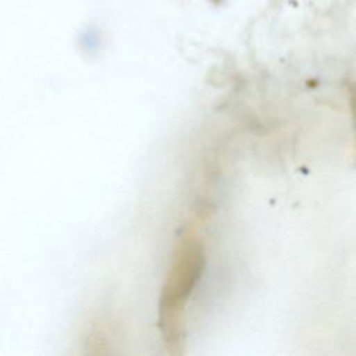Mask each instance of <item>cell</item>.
Here are the masks:
<instances>
[{"instance_id": "6da1fadb", "label": "cell", "mask_w": 356, "mask_h": 356, "mask_svg": "<svg viewBox=\"0 0 356 356\" xmlns=\"http://www.w3.org/2000/svg\"><path fill=\"white\" fill-rule=\"evenodd\" d=\"M203 263V249L197 241L188 238L179 243L161 295V325L168 338L177 332V314L181 313L185 299L197 282Z\"/></svg>"}]
</instances>
